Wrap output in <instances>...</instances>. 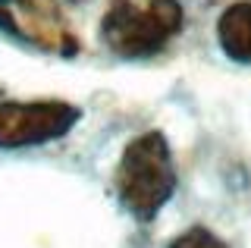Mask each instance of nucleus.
Here are the masks:
<instances>
[{
	"label": "nucleus",
	"instance_id": "f257e3e1",
	"mask_svg": "<svg viewBox=\"0 0 251 248\" xmlns=\"http://www.w3.org/2000/svg\"><path fill=\"white\" fill-rule=\"evenodd\" d=\"M176 192V167L160 132H145L126 145L116 167V195L135 220L151 223Z\"/></svg>",
	"mask_w": 251,
	"mask_h": 248
},
{
	"label": "nucleus",
	"instance_id": "423d86ee",
	"mask_svg": "<svg viewBox=\"0 0 251 248\" xmlns=\"http://www.w3.org/2000/svg\"><path fill=\"white\" fill-rule=\"evenodd\" d=\"M170 248H226V242L217 239L214 232L204 229V226H192V229H185L182 236L173 239Z\"/></svg>",
	"mask_w": 251,
	"mask_h": 248
},
{
	"label": "nucleus",
	"instance_id": "39448f33",
	"mask_svg": "<svg viewBox=\"0 0 251 248\" xmlns=\"http://www.w3.org/2000/svg\"><path fill=\"white\" fill-rule=\"evenodd\" d=\"M217 41L235 63H251V0L226 6L217 22Z\"/></svg>",
	"mask_w": 251,
	"mask_h": 248
},
{
	"label": "nucleus",
	"instance_id": "f03ea898",
	"mask_svg": "<svg viewBox=\"0 0 251 248\" xmlns=\"http://www.w3.org/2000/svg\"><path fill=\"white\" fill-rule=\"evenodd\" d=\"M182 28L179 0H113L100 22V38L116 57L141 60L160 53Z\"/></svg>",
	"mask_w": 251,
	"mask_h": 248
},
{
	"label": "nucleus",
	"instance_id": "20e7f679",
	"mask_svg": "<svg viewBox=\"0 0 251 248\" xmlns=\"http://www.w3.org/2000/svg\"><path fill=\"white\" fill-rule=\"evenodd\" d=\"M0 28L38 50L75 53V35L57 0H0Z\"/></svg>",
	"mask_w": 251,
	"mask_h": 248
},
{
	"label": "nucleus",
	"instance_id": "7ed1b4c3",
	"mask_svg": "<svg viewBox=\"0 0 251 248\" xmlns=\"http://www.w3.org/2000/svg\"><path fill=\"white\" fill-rule=\"evenodd\" d=\"M78 123V107L66 100H28L0 104V148H25L66 135Z\"/></svg>",
	"mask_w": 251,
	"mask_h": 248
}]
</instances>
